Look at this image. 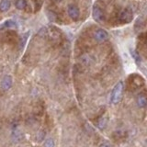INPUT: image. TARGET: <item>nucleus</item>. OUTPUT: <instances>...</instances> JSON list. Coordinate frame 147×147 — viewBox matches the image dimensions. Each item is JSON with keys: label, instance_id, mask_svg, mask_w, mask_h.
<instances>
[{"label": "nucleus", "instance_id": "3", "mask_svg": "<svg viewBox=\"0 0 147 147\" xmlns=\"http://www.w3.org/2000/svg\"><path fill=\"white\" fill-rule=\"evenodd\" d=\"M46 34H47L48 38L52 41H58L61 39V32L55 27H50L46 30Z\"/></svg>", "mask_w": 147, "mask_h": 147}, {"label": "nucleus", "instance_id": "16", "mask_svg": "<svg viewBox=\"0 0 147 147\" xmlns=\"http://www.w3.org/2000/svg\"><path fill=\"white\" fill-rule=\"evenodd\" d=\"M131 55H132L133 57H134V59L136 60V62H141V57L139 56V54H138L136 52H132Z\"/></svg>", "mask_w": 147, "mask_h": 147}, {"label": "nucleus", "instance_id": "12", "mask_svg": "<svg viewBox=\"0 0 147 147\" xmlns=\"http://www.w3.org/2000/svg\"><path fill=\"white\" fill-rule=\"evenodd\" d=\"M16 27V23L14 22L13 20H7V21H5L3 24H2V26H1V28L0 29H11V28H15Z\"/></svg>", "mask_w": 147, "mask_h": 147}, {"label": "nucleus", "instance_id": "13", "mask_svg": "<svg viewBox=\"0 0 147 147\" xmlns=\"http://www.w3.org/2000/svg\"><path fill=\"white\" fill-rule=\"evenodd\" d=\"M27 7V1L26 0H17L16 1V7L20 10L25 9Z\"/></svg>", "mask_w": 147, "mask_h": 147}, {"label": "nucleus", "instance_id": "6", "mask_svg": "<svg viewBox=\"0 0 147 147\" xmlns=\"http://www.w3.org/2000/svg\"><path fill=\"white\" fill-rule=\"evenodd\" d=\"M67 12L68 15L73 20H77L79 18V9H78L77 7H76L75 5H69L68 8H67Z\"/></svg>", "mask_w": 147, "mask_h": 147}, {"label": "nucleus", "instance_id": "4", "mask_svg": "<svg viewBox=\"0 0 147 147\" xmlns=\"http://www.w3.org/2000/svg\"><path fill=\"white\" fill-rule=\"evenodd\" d=\"M94 39L98 41V42H103V41H106L109 39V34L108 32L106 31L103 29H98L94 31Z\"/></svg>", "mask_w": 147, "mask_h": 147}, {"label": "nucleus", "instance_id": "5", "mask_svg": "<svg viewBox=\"0 0 147 147\" xmlns=\"http://www.w3.org/2000/svg\"><path fill=\"white\" fill-rule=\"evenodd\" d=\"M92 16H93V18L99 23H102L105 21V15L103 11L101 10V8L98 6H95L93 8V11H92Z\"/></svg>", "mask_w": 147, "mask_h": 147}, {"label": "nucleus", "instance_id": "17", "mask_svg": "<svg viewBox=\"0 0 147 147\" xmlns=\"http://www.w3.org/2000/svg\"><path fill=\"white\" fill-rule=\"evenodd\" d=\"M100 147H110L108 144H102L100 145Z\"/></svg>", "mask_w": 147, "mask_h": 147}, {"label": "nucleus", "instance_id": "11", "mask_svg": "<svg viewBox=\"0 0 147 147\" xmlns=\"http://www.w3.org/2000/svg\"><path fill=\"white\" fill-rule=\"evenodd\" d=\"M108 124V117L107 116H102L99 119H98V126L99 129H105L106 126Z\"/></svg>", "mask_w": 147, "mask_h": 147}, {"label": "nucleus", "instance_id": "10", "mask_svg": "<svg viewBox=\"0 0 147 147\" xmlns=\"http://www.w3.org/2000/svg\"><path fill=\"white\" fill-rule=\"evenodd\" d=\"M9 7H10V1L9 0H2L0 2V10L1 11H7Z\"/></svg>", "mask_w": 147, "mask_h": 147}, {"label": "nucleus", "instance_id": "7", "mask_svg": "<svg viewBox=\"0 0 147 147\" xmlns=\"http://www.w3.org/2000/svg\"><path fill=\"white\" fill-rule=\"evenodd\" d=\"M130 80L131 81V85L137 87V88H139V87L142 86L144 85V80L142 79V77H141L140 76L138 75H133L130 77Z\"/></svg>", "mask_w": 147, "mask_h": 147}, {"label": "nucleus", "instance_id": "14", "mask_svg": "<svg viewBox=\"0 0 147 147\" xmlns=\"http://www.w3.org/2000/svg\"><path fill=\"white\" fill-rule=\"evenodd\" d=\"M81 61L83 63H85V64H89L92 61V58L89 54H84V55H82Z\"/></svg>", "mask_w": 147, "mask_h": 147}, {"label": "nucleus", "instance_id": "1", "mask_svg": "<svg viewBox=\"0 0 147 147\" xmlns=\"http://www.w3.org/2000/svg\"><path fill=\"white\" fill-rule=\"evenodd\" d=\"M123 83L121 81H119V83H117L116 86H114V88L111 92V102L114 105H117L121 102V100L123 96Z\"/></svg>", "mask_w": 147, "mask_h": 147}, {"label": "nucleus", "instance_id": "18", "mask_svg": "<svg viewBox=\"0 0 147 147\" xmlns=\"http://www.w3.org/2000/svg\"><path fill=\"white\" fill-rule=\"evenodd\" d=\"M55 1H56V2H61L62 0H55Z\"/></svg>", "mask_w": 147, "mask_h": 147}, {"label": "nucleus", "instance_id": "15", "mask_svg": "<svg viewBox=\"0 0 147 147\" xmlns=\"http://www.w3.org/2000/svg\"><path fill=\"white\" fill-rule=\"evenodd\" d=\"M43 147H55L54 141L53 139H48L44 142V145Z\"/></svg>", "mask_w": 147, "mask_h": 147}, {"label": "nucleus", "instance_id": "2", "mask_svg": "<svg viewBox=\"0 0 147 147\" xmlns=\"http://www.w3.org/2000/svg\"><path fill=\"white\" fill-rule=\"evenodd\" d=\"M133 18V13L131 8H124L119 15V21L122 24L130 23Z\"/></svg>", "mask_w": 147, "mask_h": 147}, {"label": "nucleus", "instance_id": "9", "mask_svg": "<svg viewBox=\"0 0 147 147\" xmlns=\"http://www.w3.org/2000/svg\"><path fill=\"white\" fill-rule=\"evenodd\" d=\"M137 104L139 106L140 108H145L146 107V104H147V99H146V96L144 95H141L138 96L137 98Z\"/></svg>", "mask_w": 147, "mask_h": 147}, {"label": "nucleus", "instance_id": "8", "mask_svg": "<svg viewBox=\"0 0 147 147\" xmlns=\"http://www.w3.org/2000/svg\"><path fill=\"white\" fill-rule=\"evenodd\" d=\"M12 85H13V79L11 76H6L3 78V80L1 82V87L3 90L7 91L8 89H10Z\"/></svg>", "mask_w": 147, "mask_h": 147}]
</instances>
